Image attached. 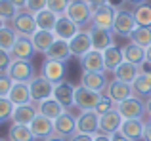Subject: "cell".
<instances>
[{
  "mask_svg": "<svg viewBox=\"0 0 151 141\" xmlns=\"http://www.w3.org/2000/svg\"><path fill=\"white\" fill-rule=\"evenodd\" d=\"M12 61H14L12 53L6 52V50H0V73H6L8 67L12 65Z\"/></svg>",
  "mask_w": 151,
  "mask_h": 141,
  "instance_id": "cell-43",
  "label": "cell"
},
{
  "mask_svg": "<svg viewBox=\"0 0 151 141\" xmlns=\"http://www.w3.org/2000/svg\"><path fill=\"white\" fill-rule=\"evenodd\" d=\"M111 141H130V139L126 137V135H122L121 132H115V134L111 135Z\"/></svg>",
  "mask_w": 151,
  "mask_h": 141,
  "instance_id": "cell-48",
  "label": "cell"
},
{
  "mask_svg": "<svg viewBox=\"0 0 151 141\" xmlns=\"http://www.w3.org/2000/svg\"><path fill=\"white\" fill-rule=\"evenodd\" d=\"M37 115H38V107H37V103L31 101V103H25V105H15L10 120H12V124H25V126H29L31 120Z\"/></svg>",
  "mask_w": 151,
  "mask_h": 141,
  "instance_id": "cell-11",
  "label": "cell"
},
{
  "mask_svg": "<svg viewBox=\"0 0 151 141\" xmlns=\"http://www.w3.org/2000/svg\"><path fill=\"white\" fill-rule=\"evenodd\" d=\"M44 56H46V59H54V61H61V63H65V61L71 57L69 42H67V40H59V38H55V42L48 48V52H46Z\"/></svg>",
  "mask_w": 151,
  "mask_h": 141,
  "instance_id": "cell-24",
  "label": "cell"
},
{
  "mask_svg": "<svg viewBox=\"0 0 151 141\" xmlns=\"http://www.w3.org/2000/svg\"><path fill=\"white\" fill-rule=\"evenodd\" d=\"M17 36H19V34L15 33L14 27L4 25L2 29H0V50H6V52H10V50L14 48Z\"/></svg>",
  "mask_w": 151,
  "mask_h": 141,
  "instance_id": "cell-34",
  "label": "cell"
},
{
  "mask_svg": "<svg viewBox=\"0 0 151 141\" xmlns=\"http://www.w3.org/2000/svg\"><path fill=\"white\" fill-rule=\"evenodd\" d=\"M31 40H33V46H35L37 52L46 53V52H48V48L55 42V34H54V31H42V29H38L37 33L31 36Z\"/></svg>",
  "mask_w": 151,
  "mask_h": 141,
  "instance_id": "cell-28",
  "label": "cell"
},
{
  "mask_svg": "<svg viewBox=\"0 0 151 141\" xmlns=\"http://www.w3.org/2000/svg\"><path fill=\"white\" fill-rule=\"evenodd\" d=\"M69 48H71V56L75 57H82L90 52L92 48V38H90V31H81L77 36H73L69 40Z\"/></svg>",
  "mask_w": 151,
  "mask_h": 141,
  "instance_id": "cell-15",
  "label": "cell"
},
{
  "mask_svg": "<svg viewBox=\"0 0 151 141\" xmlns=\"http://www.w3.org/2000/svg\"><path fill=\"white\" fill-rule=\"evenodd\" d=\"M119 111V115L122 116V120H132V118H142L145 113V103L140 99V97L132 95L128 99H124L122 103H119L115 107Z\"/></svg>",
  "mask_w": 151,
  "mask_h": 141,
  "instance_id": "cell-5",
  "label": "cell"
},
{
  "mask_svg": "<svg viewBox=\"0 0 151 141\" xmlns=\"http://www.w3.org/2000/svg\"><path fill=\"white\" fill-rule=\"evenodd\" d=\"M81 67L86 73H105V63H103V52L90 50L86 56L81 57Z\"/></svg>",
  "mask_w": 151,
  "mask_h": 141,
  "instance_id": "cell-18",
  "label": "cell"
},
{
  "mask_svg": "<svg viewBox=\"0 0 151 141\" xmlns=\"http://www.w3.org/2000/svg\"><path fill=\"white\" fill-rule=\"evenodd\" d=\"M12 86H14V80L6 73H0V97H8Z\"/></svg>",
  "mask_w": 151,
  "mask_h": 141,
  "instance_id": "cell-42",
  "label": "cell"
},
{
  "mask_svg": "<svg viewBox=\"0 0 151 141\" xmlns=\"http://www.w3.org/2000/svg\"><path fill=\"white\" fill-rule=\"evenodd\" d=\"M69 2L71 0H48V6L46 8H48L50 11H54L55 15H65Z\"/></svg>",
  "mask_w": 151,
  "mask_h": 141,
  "instance_id": "cell-38",
  "label": "cell"
},
{
  "mask_svg": "<svg viewBox=\"0 0 151 141\" xmlns=\"http://www.w3.org/2000/svg\"><path fill=\"white\" fill-rule=\"evenodd\" d=\"M128 38L132 44H138L140 48H147L151 46V27H136Z\"/></svg>",
  "mask_w": 151,
  "mask_h": 141,
  "instance_id": "cell-33",
  "label": "cell"
},
{
  "mask_svg": "<svg viewBox=\"0 0 151 141\" xmlns=\"http://www.w3.org/2000/svg\"><path fill=\"white\" fill-rule=\"evenodd\" d=\"M121 126H122V116L119 115L117 109H111L100 116V134L113 135L115 132L121 130Z\"/></svg>",
  "mask_w": 151,
  "mask_h": 141,
  "instance_id": "cell-16",
  "label": "cell"
},
{
  "mask_svg": "<svg viewBox=\"0 0 151 141\" xmlns=\"http://www.w3.org/2000/svg\"><path fill=\"white\" fill-rule=\"evenodd\" d=\"M8 99L14 105H25L31 103V92H29V82H14L10 93H8Z\"/></svg>",
  "mask_w": 151,
  "mask_h": 141,
  "instance_id": "cell-25",
  "label": "cell"
},
{
  "mask_svg": "<svg viewBox=\"0 0 151 141\" xmlns=\"http://www.w3.org/2000/svg\"><path fill=\"white\" fill-rule=\"evenodd\" d=\"M78 33H81V27H78L77 23H73L69 17H67V15H59V17H58V23H55V27H54L55 38L69 42L71 38L77 36Z\"/></svg>",
  "mask_w": 151,
  "mask_h": 141,
  "instance_id": "cell-12",
  "label": "cell"
},
{
  "mask_svg": "<svg viewBox=\"0 0 151 141\" xmlns=\"http://www.w3.org/2000/svg\"><path fill=\"white\" fill-rule=\"evenodd\" d=\"M144 141H151V118L145 122V128H144Z\"/></svg>",
  "mask_w": 151,
  "mask_h": 141,
  "instance_id": "cell-47",
  "label": "cell"
},
{
  "mask_svg": "<svg viewBox=\"0 0 151 141\" xmlns=\"http://www.w3.org/2000/svg\"><path fill=\"white\" fill-rule=\"evenodd\" d=\"M54 134L59 137H71L77 134V116H73L69 111H65L59 118L54 120Z\"/></svg>",
  "mask_w": 151,
  "mask_h": 141,
  "instance_id": "cell-10",
  "label": "cell"
},
{
  "mask_svg": "<svg viewBox=\"0 0 151 141\" xmlns=\"http://www.w3.org/2000/svg\"><path fill=\"white\" fill-rule=\"evenodd\" d=\"M6 74L14 82H31L35 78V70H33L31 61H23V59H14L12 61V65L8 67Z\"/></svg>",
  "mask_w": 151,
  "mask_h": 141,
  "instance_id": "cell-8",
  "label": "cell"
},
{
  "mask_svg": "<svg viewBox=\"0 0 151 141\" xmlns=\"http://www.w3.org/2000/svg\"><path fill=\"white\" fill-rule=\"evenodd\" d=\"M0 141H4V139H2V137H0Z\"/></svg>",
  "mask_w": 151,
  "mask_h": 141,
  "instance_id": "cell-56",
  "label": "cell"
},
{
  "mask_svg": "<svg viewBox=\"0 0 151 141\" xmlns=\"http://www.w3.org/2000/svg\"><path fill=\"white\" fill-rule=\"evenodd\" d=\"M77 132L78 134H100V115L96 111H81L77 116Z\"/></svg>",
  "mask_w": 151,
  "mask_h": 141,
  "instance_id": "cell-9",
  "label": "cell"
},
{
  "mask_svg": "<svg viewBox=\"0 0 151 141\" xmlns=\"http://www.w3.org/2000/svg\"><path fill=\"white\" fill-rule=\"evenodd\" d=\"M14 107H15V105L12 103L8 97H0V122L10 118L12 113H14Z\"/></svg>",
  "mask_w": 151,
  "mask_h": 141,
  "instance_id": "cell-39",
  "label": "cell"
},
{
  "mask_svg": "<svg viewBox=\"0 0 151 141\" xmlns=\"http://www.w3.org/2000/svg\"><path fill=\"white\" fill-rule=\"evenodd\" d=\"M65 15L78 27H84L92 21V8L84 2V0H71L67 6Z\"/></svg>",
  "mask_w": 151,
  "mask_h": 141,
  "instance_id": "cell-1",
  "label": "cell"
},
{
  "mask_svg": "<svg viewBox=\"0 0 151 141\" xmlns=\"http://www.w3.org/2000/svg\"><path fill=\"white\" fill-rule=\"evenodd\" d=\"M122 56H124V61L128 63H134V65H140L145 61V48H140L138 44H126L122 46Z\"/></svg>",
  "mask_w": 151,
  "mask_h": 141,
  "instance_id": "cell-30",
  "label": "cell"
},
{
  "mask_svg": "<svg viewBox=\"0 0 151 141\" xmlns=\"http://www.w3.org/2000/svg\"><path fill=\"white\" fill-rule=\"evenodd\" d=\"M136 27H138V23L134 19V11L117 10L115 23H113V33L115 34H119V36H130Z\"/></svg>",
  "mask_w": 151,
  "mask_h": 141,
  "instance_id": "cell-7",
  "label": "cell"
},
{
  "mask_svg": "<svg viewBox=\"0 0 151 141\" xmlns=\"http://www.w3.org/2000/svg\"><path fill=\"white\" fill-rule=\"evenodd\" d=\"M94 141H111V135H105V134H96V135H94Z\"/></svg>",
  "mask_w": 151,
  "mask_h": 141,
  "instance_id": "cell-49",
  "label": "cell"
},
{
  "mask_svg": "<svg viewBox=\"0 0 151 141\" xmlns=\"http://www.w3.org/2000/svg\"><path fill=\"white\" fill-rule=\"evenodd\" d=\"M81 86L103 93V90L107 88V76H105V73H86V70H82Z\"/></svg>",
  "mask_w": 151,
  "mask_h": 141,
  "instance_id": "cell-22",
  "label": "cell"
},
{
  "mask_svg": "<svg viewBox=\"0 0 151 141\" xmlns=\"http://www.w3.org/2000/svg\"><path fill=\"white\" fill-rule=\"evenodd\" d=\"M90 38H92V48L98 52H105L107 48H111L113 44V31L109 29H90Z\"/></svg>",
  "mask_w": 151,
  "mask_h": 141,
  "instance_id": "cell-20",
  "label": "cell"
},
{
  "mask_svg": "<svg viewBox=\"0 0 151 141\" xmlns=\"http://www.w3.org/2000/svg\"><path fill=\"white\" fill-rule=\"evenodd\" d=\"M37 107H38V113H40V115H44L46 118H50V120L59 118V116H61L63 113L67 111V109L63 107L59 101H55L54 97H50V99H46V101L37 103Z\"/></svg>",
  "mask_w": 151,
  "mask_h": 141,
  "instance_id": "cell-27",
  "label": "cell"
},
{
  "mask_svg": "<svg viewBox=\"0 0 151 141\" xmlns=\"http://www.w3.org/2000/svg\"><path fill=\"white\" fill-rule=\"evenodd\" d=\"M101 95L103 93H100V92H94V90H88L84 86H78L75 90V107L81 109V111H96Z\"/></svg>",
  "mask_w": 151,
  "mask_h": 141,
  "instance_id": "cell-3",
  "label": "cell"
},
{
  "mask_svg": "<svg viewBox=\"0 0 151 141\" xmlns=\"http://www.w3.org/2000/svg\"><path fill=\"white\" fill-rule=\"evenodd\" d=\"M40 76H44L46 80L52 82V84H58V82H61L63 76H65V63L54 61V59H46L44 63H42Z\"/></svg>",
  "mask_w": 151,
  "mask_h": 141,
  "instance_id": "cell-19",
  "label": "cell"
},
{
  "mask_svg": "<svg viewBox=\"0 0 151 141\" xmlns=\"http://www.w3.org/2000/svg\"><path fill=\"white\" fill-rule=\"evenodd\" d=\"M12 27L15 29V33H17L19 36H27V38H31L38 31L37 21H35V15L29 14L27 10H21L17 15H15V19L12 21Z\"/></svg>",
  "mask_w": 151,
  "mask_h": 141,
  "instance_id": "cell-6",
  "label": "cell"
},
{
  "mask_svg": "<svg viewBox=\"0 0 151 141\" xmlns=\"http://www.w3.org/2000/svg\"><path fill=\"white\" fill-rule=\"evenodd\" d=\"M44 141H67V139H65V137H59V135L54 134V135H50V137H46Z\"/></svg>",
  "mask_w": 151,
  "mask_h": 141,
  "instance_id": "cell-51",
  "label": "cell"
},
{
  "mask_svg": "<svg viewBox=\"0 0 151 141\" xmlns=\"http://www.w3.org/2000/svg\"><path fill=\"white\" fill-rule=\"evenodd\" d=\"M124 61V56H122V48H117V46H111L103 52V63H105V73H113L119 65Z\"/></svg>",
  "mask_w": 151,
  "mask_h": 141,
  "instance_id": "cell-29",
  "label": "cell"
},
{
  "mask_svg": "<svg viewBox=\"0 0 151 141\" xmlns=\"http://www.w3.org/2000/svg\"><path fill=\"white\" fill-rule=\"evenodd\" d=\"M29 92H31V101L40 103V101L54 97V84L50 80H46L44 76H35L29 82Z\"/></svg>",
  "mask_w": 151,
  "mask_h": 141,
  "instance_id": "cell-4",
  "label": "cell"
},
{
  "mask_svg": "<svg viewBox=\"0 0 151 141\" xmlns=\"http://www.w3.org/2000/svg\"><path fill=\"white\" fill-rule=\"evenodd\" d=\"M75 86L67 80H61L58 84H54V99L59 101L65 109L75 107Z\"/></svg>",
  "mask_w": 151,
  "mask_h": 141,
  "instance_id": "cell-13",
  "label": "cell"
},
{
  "mask_svg": "<svg viewBox=\"0 0 151 141\" xmlns=\"http://www.w3.org/2000/svg\"><path fill=\"white\" fill-rule=\"evenodd\" d=\"M145 59L151 61V46H147V48H145Z\"/></svg>",
  "mask_w": 151,
  "mask_h": 141,
  "instance_id": "cell-52",
  "label": "cell"
},
{
  "mask_svg": "<svg viewBox=\"0 0 151 141\" xmlns=\"http://www.w3.org/2000/svg\"><path fill=\"white\" fill-rule=\"evenodd\" d=\"M115 15H117V8L111 6V4H103V6L92 10V21H90V25L96 27V29H109V31H113Z\"/></svg>",
  "mask_w": 151,
  "mask_h": 141,
  "instance_id": "cell-2",
  "label": "cell"
},
{
  "mask_svg": "<svg viewBox=\"0 0 151 141\" xmlns=\"http://www.w3.org/2000/svg\"><path fill=\"white\" fill-rule=\"evenodd\" d=\"M8 139L10 141H35L37 137L33 135L29 126L25 124H12L8 130Z\"/></svg>",
  "mask_w": 151,
  "mask_h": 141,
  "instance_id": "cell-31",
  "label": "cell"
},
{
  "mask_svg": "<svg viewBox=\"0 0 151 141\" xmlns=\"http://www.w3.org/2000/svg\"><path fill=\"white\" fill-rule=\"evenodd\" d=\"M19 11H21V10H19L12 0H0V19H2L4 23L14 21L15 15H17Z\"/></svg>",
  "mask_w": 151,
  "mask_h": 141,
  "instance_id": "cell-36",
  "label": "cell"
},
{
  "mask_svg": "<svg viewBox=\"0 0 151 141\" xmlns=\"http://www.w3.org/2000/svg\"><path fill=\"white\" fill-rule=\"evenodd\" d=\"M4 25H6V23H4V21H2V19H0V29H2V27H4Z\"/></svg>",
  "mask_w": 151,
  "mask_h": 141,
  "instance_id": "cell-55",
  "label": "cell"
},
{
  "mask_svg": "<svg viewBox=\"0 0 151 141\" xmlns=\"http://www.w3.org/2000/svg\"><path fill=\"white\" fill-rule=\"evenodd\" d=\"M86 4H88L92 10H96V8H100V6H103V4H109V0H84Z\"/></svg>",
  "mask_w": 151,
  "mask_h": 141,
  "instance_id": "cell-45",
  "label": "cell"
},
{
  "mask_svg": "<svg viewBox=\"0 0 151 141\" xmlns=\"http://www.w3.org/2000/svg\"><path fill=\"white\" fill-rule=\"evenodd\" d=\"M144 128L145 122L142 118H132V120H122V126H121V134L126 135L130 141H138V139H144Z\"/></svg>",
  "mask_w": 151,
  "mask_h": 141,
  "instance_id": "cell-23",
  "label": "cell"
},
{
  "mask_svg": "<svg viewBox=\"0 0 151 141\" xmlns=\"http://www.w3.org/2000/svg\"><path fill=\"white\" fill-rule=\"evenodd\" d=\"M145 113H147V115H149V118H151V99L147 101V103H145Z\"/></svg>",
  "mask_w": 151,
  "mask_h": 141,
  "instance_id": "cell-53",
  "label": "cell"
},
{
  "mask_svg": "<svg viewBox=\"0 0 151 141\" xmlns=\"http://www.w3.org/2000/svg\"><path fill=\"white\" fill-rule=\"evenodd\" d=\"M107 95L113 99L115 105L122 103L124 99L134 95V90H132V84H126V82H121V80H111L107 84Z\"/></svg>",
  "mask_w": 151,
  "mask_h": 141,
  "instance_id": "cell-14",
  "label": "cell"
},
{
  "mask_svg": "<svg viewBox=\"0 0 151 141\" xmlns=\"http://www.w3.org/2000/svg\"><path fill=\"white\" fill-rule=\"evenodd\" d=\"M138 74H140V67L134 65V63H128V61H122V63L113 70L115 80L126 82V84H132V82L138 78Z\"/></svg>",
  "mask_w": 151,
  "mask_h": 141,
  "instance_id": "cell-26",
  "label": "cell"
},
{
  "mask_svg": "<svg viewBox=\"0 0 151 141\" xmlns=\"http://www.w3.org/2000/svg\"><path fill=\"white\" fill-rule=\"evenodd\" d=\"M115 107H117V105L113 103V99H111V97L105 93V95H101L100 103H98V107H96V113L101 116V115H105L107 111H111V109H115Z\"/></svg>",
  "mask_w": 151,
  "mask_h": 141,
  "instance_id": "cell-40",
  "label": "cell"
},
{
  "mask_svg": "<svg viewBox=\"0 0 151 141\" xmlns=\"http://www.w3.org/2000/svg\"><path fill=\"white\" fill-rule=\"evenodd\" d=\"M132 90L138 95H151V74L140 73L138 78L132 82Z\"/></svg>",
  "mask_w": 151,
  "mask_h": 141,
  "instance_id": "cell-35",
  "label": "cell"
},
{
  "mask_svg": "<svg viewBox=\"0 0 151 141\" xmlns=\"http://www.w3.org/2000/svg\"><path fill=\"white\" fill-rule=\"evenodd\" d=\"M46 6H48V0H27L25 10L35 15V14H38V11L46 10Z\"/></svg>",
  "mask_w": 151,
  "mask_h": 141,
  "instance_id": "cell-41",
  "label": "cell"
},
{
  "mask_svg": "<svg viewBox=\"0 0 151 141\" xmlns=\"http://www.w3.org/2000/svg\"><path fill=\"white\" fill-rule=\"evenodd\" d=\"M128 2H132V4H136V6H142V4L145 2V0H128Z\"/></svg>",
  "mask_w": 151,
  "mask_h": 141,
  "instance_id": "cell-54",
  "label": "cell"
},
{
  "mask_svg": "<svg viewBox=\"0 0 151 141\" xmlns=\"http://www.w3.org/2000/svg\"><path fill=\"white\" fill-rule=\"evenodd\" d=\"M58 17L59 15H55L54 11H50L48 8L42 11H38V14H35V21H37V27L42 31H54L55 23H58Z\"/></svg>",
  "mask_w": 151,
  "mask_h": 141,
  "instance_id": "cell-32",
  "label": "cell"
},
{
  "mask_svg": "<svg viewBox=\"0 0 151 141\" xmlns=\"http://www.w3.org/2000/svg\"><path fill=\"white\" fill-rule=\"evenodd\" d=\"M134 19H136L138 27H151V6L149 4H142L134 10Z\"/></svg>",
  "mask_w": 151,
  "mask_h": 141,
  "instance_id": "cell-37",
  "label": "cell"
},
{
  "mask_svg": "<svg viewBox=\"0 0 151 141\" xmlns=\"http://www.w3.org/2000/svg\"><path fill=\"white\" fill-rule=\"evenodd\" d=\"M29 128H31V132H33V135L37 139H46V137H50V135H54V120L46 118L40 113L31 120Z\"/></svg>",
  "mask_w": 151,
  "mask_h": 141,
  "instance_id": "cell-17",
  "label": "cell"
},
{
  "mask_svg": "<svg viewBox=\"0 0 151 141\" xmlns=\"http://www.w3.org/2000/svg\"><path fill=\"white\" fill-rule=\"evenodd\" d=\"M35 46H33V40L27 36H17V40H15L14 48L10 50L12 57L14 59H23V61H29L31 57L35 56Z\"/></svg>",
  "mask_w": 151,
  "mask_h": 141,
  "instance_id": "cell-21",
  "label": "cell"
},
{
  "mask_svg": "<svg viewBox=\"0 0 151 141\" xmlns=\"http://www.w3.org/2000/svg\"><path fill=\"white\" fill-rule=\"evenodd\" d=\"M69 141H94V135H90V134H75V135H71Z\"/></svg>",
  "mask_w": 151,
  "mask_h": 141,
  "instance_id": "cell-44",
  "label": "cell"
},
{
  "mask_svg": "<svg viewBox=\"0 0 151 141\" xmlns=\"http://www.w3.org/2000/svg\"><path fill=\"white\" fill-rule=\"evenodd\" d=\"M138 67H140V73H144V74H151V61L145 59L144 63H140Z\"/></svg>",
  "mask_w": 151,
  "mask_h": 141,
  "instance_id": "cell-46",
  "label": "cell"
},
{
  "mask_svg": "<svg viewBox=\"0 0 151 141\" xmlns=\"http://www.w3.org/2000/svg\"><path fill=\"white\" fill-rule=\"evenodd\" d=\"M12 2H14L19 10H25V6H27V0H12Z\"/></svg>",
  "mask_w": 151,
  "mask_h": 141,
  "instance_id": "cell-50",
  "label": "cell"
}]
</instances>
